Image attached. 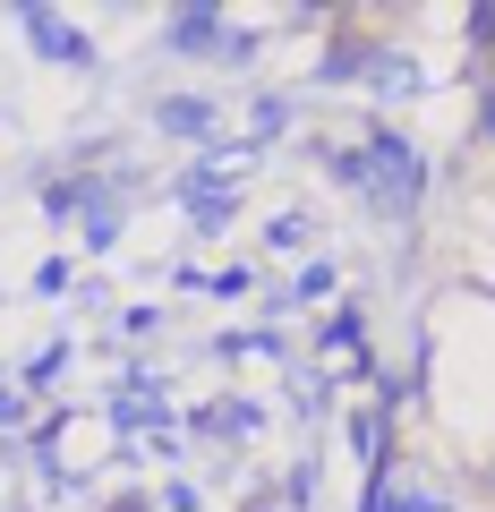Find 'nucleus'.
I'll return each instance as SVG.
<instances>
[{"label":"nucleus","instance_id":"obj_1","mask_svg":"<svg viewBox=\"0 0 495 512\" xmlns=\"http://www.w3.org/2000/svg\"><path fill=\"white\" fill-rule=\"evenodd\" d=\"M333 171H342V180L359 188V197L376 205V214H393V222L427 205V154L410 146L402 128H367L359 146H342V154H333Z\"/></svg>","mask_w":495,"mask_h":512},{"label":"nucleus","instance_id":"obj_2","mask_svg":"<svg viewBox=\"0 0 495 512\" xmlns=\"http://www.w3.org/2000/svg\"><path fill=\"white\" fill-rule=\"evenodd\" d=\"M163 35H171V52H214L222 69H248V35H239V26H222L214 9H180Z\"/></svg>","mask_w":495,"mask_h":512},{"label":"nucleus","instance_id":"obj_3","mask_svg":"<svg viewBox=\"0 0 495 512\" xmlns=\"http://www.w3.org/2000/svg\"><path fill=\"white\" fill-rule=\"evenodd\" d=\"M18 26H26V43H35L43 60H60V69H86V35H77L69 18H60V9H18Z\"/></svg>","mask_w":495,"mask_h":512},{"label":"nucleus","instance_id":"obj_4","mask_svg":"<svg viewBox=\"0 0 495 512\" xmlns=\"http://www.w3.org/2000/svg\"><path fill=\"white\" fill-rule=\"evenodd\" d=\"M188 222H197V231H222V222L239 214V197H231V171H188Z\"/></svg>","mask_w":495,"mask_h":512},{"label":"nucleus","instance_id":"obj_5","mask_svg":"<svg viewBox=\"0 0 495 512\" xmlns=\"http://www.w3.org/2000/svg\"><path fill=\"white\" fill-rule=\"evenodd\" d=\"M154 128H163V137H214L222 111L205 103V94H154Z\"/></svg>","mask_w":495,"mask_h":512},{"label":"nucleus","instance_id":"obj_6","mask_svg":"<svg viewBox=\"0 0 495 512\" xmlns=\"http://www.w3.org/2000/svg\"><path fill=\"white\" fill-rule=\"evenodd\" d=\"M367 86H376V94H419L427 86V69H410V52H367Z\"/></svg>","mask_w":495,"mask_h":512},{"label":"nucleus","instance_id":"obj_7","mask_svg":"<svg viewBox=\"0 0 495 512\" xmlns=\"http://www.w3.org/2000/svg\"><path fill=\"white\" fill-rule=\"evenodd\" d=\"M325 359H333V367H350V359L367 367V325H359V316H333V333H325Z\"/></svg>","mask_w":495,"mask_h":512},{"label":"nucleus","instance_id":"obj_8","mask_svg":"<svg viewBox=\"0 0 495 512\" xmlns=\"http://www.w3.org/2000/svg\"><path fill=\"white\" fill-rule=\"evenodd\" d=\"M77 197H86V239L103 248V239L120 231V205H111V188H77Z\"/></svg>","mask_w":495,"mask_h":512},{"label":"nucleus","instance_id":"obj_9","mask_svg":"<svg viewBox=\"0 0 495 512\" xmlns=\"http://www.w3.org/2000/svg\"><path fill=\"white\" fill-rule=\"evenodd\" d=\"M470 35L487 43V52H495V9H478V18H470Z\"/></svg>","mask_w":495,"mask_h":512},{"label":"nucleus","instance_id":"obj_10","mask_svg":"<svg viewBox=\"0 0 495 512\" xmlns=\"http://www.w3.org/2000/svg\"><path fill=\"white\" fill-rule=\"evenodd\" d=\"M427 512H453V504H444V495H427Z\"/></svg>","mask_w":495,"mask_h":512},{"label":"nucleus","instance_id":"obj_11","mask_svg":"<svg viewBox=\"0 0 495 512\" xmlns=\"http://www.w3.org/2000/svg\"><path fill=\"white\" fill-rule=\"evenodd\" d=\"M487 137H495V94H487Z\"/></svg>","mask_w":495,"mask_h":512}]
</instances>
